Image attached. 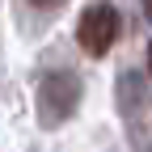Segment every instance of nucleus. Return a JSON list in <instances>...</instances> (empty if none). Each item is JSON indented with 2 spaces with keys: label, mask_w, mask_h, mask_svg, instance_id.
<instances>
[{
  "label": "nucleus",
  "mask_w": 152,
  "mask_h": 152,
  "mask_svg": "<svg viewBox=\"0 0 152 152\" xmlns=\"http://www.w3.org/2000/svg\"><path fill=\"white\" fill-rule=\"evenodd\" d=\"M34 9H59V4H68V0H30Z\"/></svg>",
  "instance_id": "3"
},
{
  "label": "nucleus",
  "mask_w": 152,
  "mask_h": 152,
  "mask_svg": "<svg viewBox=\"0 0 152 152\" xmlns=\"http://www.w3.org/2000/svg\"><path fill=\"white\" fill-rule=\"evenodd\" d=\"M114 42H118V9L110 0L89 4L80 13V21H76V47L85 55H93V59H102V55H110Z\"/></svg>",
  "instance_id": "1"
},
{
  "label": "nucleus",
  "mask_w": 152,
  "mask_h": 152,
  "mask_svg": "<svg viewBox=\"0 0 152 152\" xmlns=\"http://www.w3.org/2000/svg\"><path fill=\"white\" fill-rule=\"evenodd\" d=\"M76 102H80V80L72 72H47L38 80V118H42V127L68 123Z\"/></svg>",
  "instance_id": "2"
},
{
  "label": "nucleus",
  "mask_w": 152,
  "mask_h": 152,
  "mask_svg": "<svg viewBox=\"0 0 152 152\" xmlns=\"http://www.w3.org/2000/svg\"><path fill=\"white\" fill-rule=\"evenodd\" d=\"M144 17H152V0H144Z\"/></svg>",
  "instance_id": "4"
},
{
  "label": "nucleus",
  "mask_w": 152,
  "mask_h": 152,
  "mask_svg": "<svg viewBox=\"0 0 152 152\" xmlns=\"http://www.w3.org/2000/svg\"><path fill=\"white\" fill-rule=\"evenodd\" d=\"M148 72H152V42H148Z\"/></svg>",
  "instance_id": "5"
}]
</instances>
